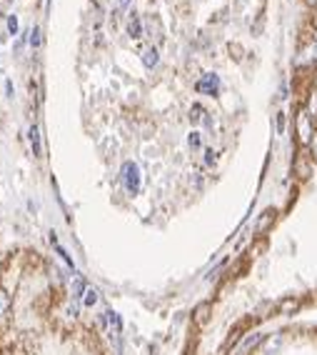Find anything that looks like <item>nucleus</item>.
<instances>
[{"label": "nucleus", "instance_id": "nucleus-2", "mask_svg": "<svg viewBox=\"0 0 317 355\" xmlns=\"http://www.w3.org/2000/svg\"><path fill=\"white\" fill-rule=\"evenodd\" d=\"M5 308H8V298H5L3 293H0V313H3Z\"/></svg>", "mask_w": 317, "mask_h": 355}, {"label": "nucleus", "instance_id": "nucleus-1", "mask_svg": "<svg viewBox=\"0 0 317 355\" xmlns=\"http://www.w3.org/2000/svg\"><path fill=\"white\" fill-rule=\"evenodd\" d=\"M247 355H317V320H292L262 335Z\"/></svg>", "mask_w": 317, "mask_h": 355}]
</instances>
